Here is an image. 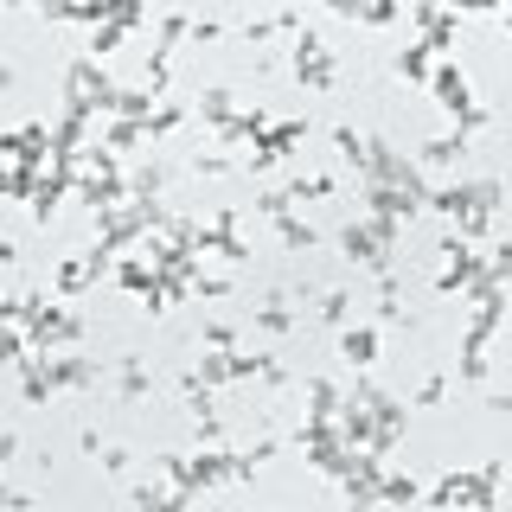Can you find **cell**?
<instances>
[{
	"label": "cell",
	"instance_id": "cell-1",
	"mask_svg": "<svg viewBox=\"0 0 512 512\" xmlns=\"http://www.w3.org/2000/svg\"><path fill=\"white\" fill-rule=\"evenodd\" d=\"M500 480L506 461H480V468H448L429 493V512H500Z\"/></svg>",
	"mask_w": 512,
	"mask_h": 512
},
{
	"label": "cell",
	"instance_id": "cell-2",
	"mask_svg": "<svg viewBox=\"0 0 512 512\" xmlns=\"http://www.w3.org/2000/svg\"><path fill=\"white\" fill-rule=\"evenodd\" d=\"M397 231L404 224H384V218H346L340 224V250H346V263H359V269H372V276H384V269H397Z\"/></svg>",
	"mask_w": 512,
	"mask_h": 512
},
{
	"label": "cell",
	"instance_id": "cell-3",
	"mask_svg": "<svg viewBox=\"0 0 512 512\" xmlns=\"http://www.w3.org/2000/svg\"><path fill=\"white\" fill-rule=\"evenodd\" d=\"M500 199H506V186H500V180H461V186H429L423 212H442L448 224H455V218H468V212L500 218Z\"/></svg>",
	"mask_w": 512,
	"mask_h": 512
},
{
	"label": "cell",
	"instance_id": "cell-4",
	"mask_svg": "<svg viewBox=\"0 0 512 512\" xmlns=\"http://www.w3.org/2000/svg\"><path fill=\"white\" fill-rule=\"evenodd\" d=\"M32 365H39L45 391H90V384H103V359H84V352H32Z\"/></svg>",
	"mask_w": 512,
	"mask_h": 512
},
{
	"label": "cell",
	"instance_id": "cell-5",
	"mask_svg": "<svg viewBox=\"0 0 512 512\" xmlns=\"http://www.w3.org/2000/svg\"><path fill=\"white\" fill-rule=\"evenodd\" d=\"M237 205H224L212 224H192V256H218V263H250V244L237 237Z\"/></svg>",
	"mask_w": 512,
	"mask_h": 512
},
{
	"label": "cell",
	"instance_id": "cell-6",
	"mask_svg": "<svg viewBox=\"0 0 512 512\" xmlns=\"http://www.w3.org/2000/svg\"><path fill=\"white\" fill-rule=\"evenodd\" d=\"M301 141H308V122H269L263 135L250 141V154H237V167H244V173H269L276 160H288V154H295Z\"/></svg>",
	"mask_w": 512,
	"mask_h": 512
},
{
	"label": "cell",
	"instance_id": "cell-7",
	"mask_svg": "<svg viewBox=\"0 0 512 512\" xmlns=\"http://www.w3.org/2000/svg\"><path fill=\"white\" fill-rule=\"evenodd\" d=\"M288 64H295V77H301L308 90H333V77H340V64H333V45L320 39L314 26L295 32V58H288Z\"/></svg>",
	"mask_w": 512,
	"mask_h": 512
},
{
	"label": "cell",
	"instance_id": "cell-8",
	"mask_svg": "<svg viewBox=\"0 0 512 512\" xmlns=\"http://www.w3.org/2000/svg\"><path fill=\"white\" fill-rule=\"evenodd\" d=\"M26 340H32V352H64V346H77V340H84V320H77L71 308H52V301H45V308L32 314Z\"/></svg>",
	"mask_w": 512,
	"mask_h": 512
},
{
	"label": "cell",
	"instance_id": "cell-9",
	"mask_svg": "<svg viewBox=\"0 0 512 512\" xmlns=\"http://www.w3.org/2000/svg\"><path fill=\"white\" fill-rule=\"evenodd\" d=\"M461 20H468V13H455V7H429V0H416L410 7V26L423 32V45H429V58H448L455 52V39H461Z\"/></svg>",
	"mask_w": 512,
	"mask_h": 512
},
{
	"label": "cell",
	"instance_id": "cell-10",
	"mask_svg": "<svg viewBox=\"0 0 512 512\" xmlns=\"http://www.w3.org/2000/svg\"><path fill=\"white\" fill-rule=\"evenodd\" d=\"M429 90H436V103L448 109V116H468V109H474V77L468 71H461V64L455 58H436V64H429Z\"/></svg>",
	"mask_w": 512,
	"mask_h": 512
},
{
	"label": "cell",
	"instance_id": "cell-11",
	"mask_svg": "<svg viewBox=\"0 0 512 512\" xmlns=\"http://www.w3.org/2000/svg\"><path fill=\"white\" fill-rule=\"evenodd\" d=\"M0 154H7L13 167H32V173H45V160H52V128H45V122L7 128V135H0Z\"/></svg>",
	"mask_w": 512,
	"mask_h": 512
},
{
	"label": "cell",
	"instance_id": "cell-12",
	"mask_svg": "<svg viewBox=\"0 0 512 512\" xmlns=\"http://www.w3.org/2000/svg\"><path fill=\"white\" fill-rule=\"evenodd\" d=\"M64 192H77V160H52V167L39 173V186H32V205H26V212L39 218V224H52V212H58Z\"/></svg>",
	"mask_w": 512,
	"mask_h": 512
},
{
	"label": "cell",
	"instance_id": "cell-13",
	"mask_svg": "<svg viewBox=\"0 0 512 512\" xmlns=\"http://www.w3.org/2000/svg\"><path fill=\"white\" fill-rule=\"evenodd\" d=\"M442 256H448V263H442V276H436V295H461V288L480 276V250L461 244V237L448 231V237H442Z\"/></svg>",
	"mask_w": 512,
	"mask_h": 512
},
{
	"label": "cell",
	"instance_id": "cell-14",
	"mask_svg": "<svg viewBox=\"0 0 512 512\" xmlns=\"http://www.w3.org/2000/svg\"><path fill=\"white\" fill-rule=\"evenodd\" d=\"M359 199H365V218H384V224H410L423 212V199H416V192H397V186H359Z\"/></svg>",
	"mask_w": 512,
	"mask_h": 512
},
{
	"label": "cell",
	"instance_id": "cell-15",
	"mask_svg": "<svg viewBox=\"0 0 512 512\" xmlns=\"http://www.w3.org/2000/svg\"><path fill=\"white\" fill-rule=\"evenodd\" d=\"M103 269H109V256H103V250H84V256H64V263L52 269V288H58V295H84V288H90L96 276H103Z\"/></svg>",
	"mask_w": 512,
	"mask_h": 512
},
{
	"label": "cell",
	"instance_id": "cell-16",
	"mask_svg": "<svg viewBox=\"0 0 512 512\" xmlns=\"http://www.w3.org/2000/svg\"><path fill=\"white\" fill-rule=\"evenodd\" d=\"M109 384H116L122 404H141V397L154 391V372H148V359H141V352H122L116 372H109Z\"/></svg>",
	"mask_w": 512,
	"mask_h": 512
},
{
	"label": "cell",
	"instance_id": "cell-17",
	"mask_svg": "<svg viewBox=\"0 0 512 512\" xmlns=\"http://www.w3.org/2000/svg\"><path fill=\"white\" fill-rule=\"evenodd\" d=\"M340 404H346V391L333 378H308V423H333Z\"/></svg>",
	"mask_w": 512,
	"mask_h": 512
},
{
	"label": "cell",
	"instance_id": "cell-18",
	"mask_svg": "<svg viewBox=\"0 0 512 512\" xmlns=\"http://www.w3.org/2000/svg\"><path fill=\"white\" fill-rule=\"evenodd\" d=\"M340 359L365 372V365L378 359V327H340Z\"/></svg>",
	"mask_w": 512,
	"mask_h": 512
},
{
	"label": "cell",
	"instance_id": "cell-19",
	"mask_svg": "<svg viewBox=\"0 0 512 512\" xmlns=\"http://www.w3.org/2000/svg\"><path fill=\"white\" fill-rule=\"evenodd\" d=\"M186 506H192V493H180V487H154V480L135 487V512H186Z\"/></svg>",
	"mask_w": 512,
	"mask_h": 512
},
{
	"label": "cell",
	"instance_id": "cell-20",
	"mask_svg": "<svg viewBox=\"0 0 512 512\" xmlns=\"http://www.w3.org/2000/svg\"><path fill=\"white\" fill-rule=\"evenodd\" d=\"M461 154H468V135H455V128H448V135L423 141V154H416V167H455Z\"/></svg>",
	"mask_w": 512,
	"mask_h": 512
},
{
	"label": "cell",
	"instance_id": "cell-21",
	"mask_svg": "<svg viewBox=\"0 0 512 512\" xmlns=\"http://www.w3.org/2000/svg\"><path fill=\"white\" fill-rule=\"evenodd\" d=\"M429 64H436V58H429V45H423V39H410L404 52L391 58V71L404 77V84H429Z\"/></svg>",
	"mask_w": 512,
	"mask_h": 512
},
{
	"label": "cell",
	"instance_id": "cell-22",
	"mask_svg": "<svg viewBox=\"0 0 512 512\" xmlns=\"http://www.w3.org/2000/svg\"><path fill=\"white\" fill-rule=\"evenodd\" d=\"M237 352V346H231ZM231 352H199V359H192V384H205V391H212V384H231Z\"/></svg>",
	"mask_w": 512,
	"mask_h": 512
},
{
	"label": "cell",
	"instance_id": "cell-23",
	"mask_svg": "<svg viewBox=\"0 0 512 512\" xmlns=\"http://www.w3.org/2000/svg\"><path fill=\"white\" fill-rule=\"evenodd\" d=\"M295 308H288V295H269L263 301V308H256V327H263V333H276V340H282V333H295Z\"/></svg>",
	"mask_w": 512,
	"mask_h": 512
},
{
	"label": "cell",
	"instance_id": "cell-24",
	"mask_svg": "<svg viewBox=\"0 0 512 512\" xmlns=\"http://www.w3.org/2000/svg\"><path fill=\"white\" fill-rule=\"evenodd\" d=\"M308 20H301V13H269V20H250L244 26V39L250 45H269V39H282V32H301Z\"/></svg>",
	"mask_w": 512,
	"mask_h": 512
},
{
	"label": "cell",
	"instance_id": "cell-25",
	"mask_svg": "<svg viewBox=\"0 0 512 512\" xmlns=\"http://www.w3.org/2000/svg\"><path fill=\"white\" fill-rule=\"evenodd\" d=\"M109 276H116L128 295H148L154 288V269H148V256H122V263H109Z\"/></svg>",
	"mask_w": 512,
	"mask_h": 512
},
{
	"label": "cell",
	"instance_id": "cell-26",
	"mask_svg": "<svg viewBox=\"0 0 512 512\" xmlns=\"http://www.w3.org/2000/svg\"><path fill=\"white\" fill-rule=\"evenodd\" d=\"M423 500V487H416L410 474H391L384 468V480H378V506H416Z\"/></svg>",
	"mask_w": 512,
	"mask_h": 512
},
{
	"label": "cell",
	"instance_id": "cell-27",
	"mask_svg": "<svg viewBox=\"0 0 512 512\" xmlns=\"http://www.w3.org/2000/svg\"><path fill=\"white\" fill-rule=\"evenodd\" d=\"M32 186H39V173L32 167H0V199H13V205H32Z\"/></svg>",
	"mask_w": 512,
	"mask_h": 512
},
{
	"label": "cell",
	"instance_id": "cell-28",
	"mask_svg": "<svg viewBox=\"0 0 512 512\" xmlns=\"http://www.w3.org/2000/svg\"><path fill=\"white\" fill-rule=\"evenodd\" d=\"M192 116H205L212 128H224V122L237 116V96L231 90H199V109H192Z\"/></svg>",
	"mask_w": 512,
	"mask_h": 512
},
{
	"label": "cell",
	"instance_id": "cell-29",
	"mask_svg": "<svg viewBox=\"0 0 512 512\" xmlns=\"http://www.w3.org/2000/svg\"><path fill=\"white\" fill-rule=\"evenodd\" d=\"M186 116H192V109H186V103H160V109H154V116H148V122H141V141H160V135H173V128H180Z\"/></svg>",
	"mask_w": 512,
	"mask_h": 512
},
{
	"label": "cell",
	"instance_id": "cell-30",
	"mask_svg": "<svg viewBox=\"0 0 512 512\" xmlns=\"http://www.w3.org/2000/svg\"><path fill=\"white\" fill-rule=\"evenodd\" d=\"M276 237H282V250H295V256L320 244V231H314V224H301L295 212H288V218H276Z\"/></svg>",
	"mask_w": 512,
	"mask_h": 512
},
{
	"label": "cell",
	"instance_id": "cell-31",
	"mask_svg": "<svg viewBox=\"0 0 512 512\" xmlns=\"http://www.w3.org/2000/svg\"><path fill=\"white\" fill-rule=\"evenodd\" d=\"M282 192H288V205H295V199H333L340 186H333L327 173H295V180H288Z\"/></svg>",
	"mask_w": 512,
	"mask_h": 512
},
{
	"label": "cell",
	"instance_id": "cell-32",
	"mask_svg": "<svg viewBox=\"0 0 512 512\" xmlns=\"http://www.w3.org/2000/svg\"><path fill=\"white\" fill-rule=\"evenodd\" d=\"M180 301H186V282H167V276H154V288L141 295V308H148V314H167V308H180Z\"/></svg>",
	"mask_w": 512,
	"mask_h": 512
},
{
	"label": "cell",
	"instance_id": "cell-33",
	"mask_svg": "<svg viewBox=\"0 0 512 512\" xmlns=\"http://www.w3.org/2000/svg\"><path fill=\"white\" fill-rule=\"evenodd\" d=\"M320 320H327V327H352V295L346 288H327V295H320Z\"/></svg>",
	"mask_w": 512,
	"mask_h": 512
},
{
	"label": "cell",
	"instance_id": "cell-34",
	"mask_svg": "<svg viewBox=\"0 0 512 512\" xmlns=\"http://www.w3.org/2000/svg\"><path fill=\"white\" fill-rule=\"evenodd\" d=\"M32 352V340H26V327H0V365H20Z\"/></svg>",
	"mask_w": 512,
	"mask_h": 512
},
{
	"label": "cell",
	"instance_id": "cell-35",
	"mask_svg": "<svg viewBox=\"0 0 512 512\" xmlns=\"http://www.w3.org/2000/svg\"><path fill=\"white\" fill-rule=\"evenodd\" d=\"M333 141H340V160H346L352 173H359V160H365V135H359V128H346V122H340V128H333Z\"/></svg>",
	"mask_w": 512,
	"mask_h": 512
},
{
	"label": "cell",
	"instance_id": "cell-36",
	"mask_svg": "<svg viewBox=\"0 0 512 512\" xmlns=\"http://www.w3.org/2000/svg\"><path fill=\"white\" fill-rule=\"evenodd\" d=\"M186 295H199V301H224V295H231V276H205V269H199V276L186 282Z\"/></svg>",
	"mask_w": 512,
	"mask_h": 512
},
{
	"label": "cell",
	"instance_id": "cell-37",
	"mask_svg": "<svg viewBox=\"0 0 512 512\" xmlns=\"http://www.w3.org/2000/svg\"><path fill=\"white\" fill-rule=\"evenodd\" d=\"M442 397H448V372H436V378H423V384H416L410 410H429V404H442Z\"/></svg>",
	"mask_w": 512,
	"mask_h": 512
},
{
	"label": "cell",
	"instance_id": "cell-38",
	"mask_svg": "<svg viewBox=\"0 0 512 512\" xmlns=\"http://www.w3.org/2000/svg\"><path fill=\"white\" fill-rule=\"evenodd\" d=\"M231 346H237V333L224 320H205V352H231Z\"/></svg>",
	"mask_w": 512,
	"mask_h": 512
},
{
	"label": "cell",
	"instance_id": "cell-39",
	"mask_svg": "<svg viewBox=\"0 0 512 512\" xmlns=\"http://www.w3.org/2000/svg\"><path fill=\"white\" fill-rule=\"evenodd\" d=\"M192 173H212V180H218V173H237V160H224V154H192Z\"/></svg>",
	"mask_w": 512,
	"mask_h": 512
},
{
	"label": "cell",
	"instance_id": "cell-40",
	"mask_svg": "<svg viewBox=\"0 0 512 512\" xmlns=\"http://www.w3.org/2000/svg\"><path fill=\"white\" fill-rule=\"evenodd\" d=\"M0 506H7V512H32V493H20V487H7V480H0Z\"/></svg>",
	"mask_w": 512,
	"mask_h": 512
},
{
	"label": "cell",
	"instance_id": "cell-41",
	"mask_svg": "<svg viewBox=\"0 0 512 512\" xmlns=\"http://www.w3.org/2000/svg\"><path fill=\"white\" fill-rule=\"evenodd\" d=\"M186 39H199V45H212V39H224V26H218V20H192V32H186Z\"/></svg>",
	"mask_w": 512,
	"mask_h": 512
},
{
	"label": "cell",
	"instance_id": "cell-42",
	"mask_svg": "<svg viewBox=\"0 0 512 512\" xmlns=\"http://www.w3.org/2000/svg\"><path fill=\"white\" fill-rule=\"evenodd\" d=\"M128 468V448H103V474H122Z\"/></svg>",
	"mask_w": 512,
	"mask_h": 512
},
{
	"label": "cell",
	"instance_id": "cell-43",
	"mask_svg": "<svg viewBox=\"0 0 512 512\" xmlns=\"http://www.w3.org/2000/svg\"><path fill=\"white\" fill-rule=\"evenodd\" d=\"M20 455V436H13V429H0V461H13Z\"/></svg>",
	"mask_w": 512,
	"mask_h": 512
},
{
	"label": "cell",
	"instance_id": "cell-44",
	"mask_svg": "<svg viewBox=\"0 0 512 512\" xmlns=\"http://www.w3.org/2000/svg\"><path fill=\"white\" fill-rule=\"evenodd\" d=\"M0 263H20V244H13V237H0Z\"/></svg>",
	"mask_w": 512,
	"mask_h": 512
},
{
	"label": "cell",
	"instance_id": "cell-45",
	"mask_svg": "<svg viewBox=\"0 0 512 512\" xmlns=\"http://www.w3.org/2000/svg\"><path fill=\"white\" fill-rule=\"evenodd\" d=\"M7 84H13V71H7V64H0V90H7Z\"/></svg>",
	"mask_w": 512,
	"mask_h": 512
}]
</instances>
